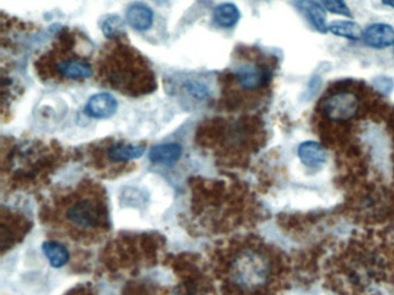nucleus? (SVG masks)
Masks as SVG:
<instances>
[{"mask_svg":"<svg viewBox=\"0 0 394 295\" xmlns=\"http://www.w3.org/2000/svg\"><path fill=\"white\" fill-rule=\"evenodd\" d=\"M213 17L220 27L231 28L236 26L241 19V12L235 3H224L215 7Z\"/></svg>","mask_w":394,"mask_h":295,"instance_id":"obj_11","label":"nucleus"},{"mask_svg":"<svg viewBox=\"0 0 394 295\" xmlns=\"http://www.w3.org/2000/svg\"><path fill=\"white\" fill-rule=\"evenodd\" d=\"M294 5L318 33H328L326 10L321 3L317 0H295Z\"/></svg>","mask_w":394,"mask_h":295,"instance_id":"obj_4","label":"nucleus"},{"mask_svg":"<svg viewBox=\"0 0 394 295\" xmlns=\"http://www.w3.org/2000/svg\"><path fill=\"white\" fill-rule=\"evenodd\" d=\"M381 3L385 5V6L391 7L394 8V0H381Z\"/></svg>","mask_w":394,"mask_h":295,"instance_id":"obj_19","label":"nucleus"},{"mask_svg":"<svg viewBox=\"0 0 394 295\" xmlns=\"http://www.w3.org/2000/svg\"><path fill=\"white\" fill-rule=\"evenodd\" d=\"M183 153V148L178 143H164L154 146L149 151V160L161 165H174Z\"/></svg>","mask_w":394,"mask_h":295,"instance_id":"obj_10","label":"nucleus"},{"mask_svg":"<svg viewBox=\"0 0 394 295\" xmlns=\"http://www.w3.org/2000/svg\"><path fill=\"white\" fill-rule=\"evenodd\" d=\"M374 86H376V89L381 93H391L392 90L394 89V81L392 80L391 77H378L374 79Z\"/></svg>","mask_w":394,"mask_h":295,"instance_id":"obj_18","label":"nucleus"},{"mask_svg":"<svg viewBox=\"0 0 394 295\" xmlns=\"http://www.w3.org/2000/svg\"><path fill=\"white\" fill-rule=\"evenodd\" d=\"M364 43L372 49H386L394 45V28L388 24H372L363 33Z\"/></svg>","mask_w":394,"mask_h":295,"instance_id":"obj_6","label":"nucleus"},{"mask_svg":"<svg viewBox=\"0 0 394 295\" xmlns=\"http://www.w3.org/2000/svg\"><path fill=\"white\" fill-rule=\"evenodd\" d=\"M153 1L157 5H163V3H167L168 0H153Z\"/></svg>","mask_w":394,"mask_h":295,"instance_id":"obj_20","label":"nucleus"},{"mask_svg":"<svg viewBox=\"0 0 394 295\" xmlns=\"http://www.w3.org/2000/svg\"><path fill=\"white\" fill-rule=\"evenodd\" d=\"M360 105L358 93L351 89H339L326 95L321 102V111L328 120L344 123L354 119Z\"/></svg>","mask_w":394,"mask_h":295,"instance_id":"obj_2","label":"nucleus"},{"mask_svg":"<svg viewBox=\"0 0 394 295\" xmlns=\"http://www.w3.org/2000/svg\"><path fill=\"white\" fill-rule=\"evenodd\" d=\"M101 29L104 36L108 38H116V37L123 36L125 33V22L118 15H109L102 21Z\"/></svg>","mask_w":394,"mask_h":295,"instance_id":"obj_16","label":"nucleus"},{"mask_svg":"<svg viewBox=\"0 0 394 295\" xmlns=\"http://www.w3.org/2000/svg\"><path fill=\"white\" fill-rule=\"evenodd\" d=\"M328 31L334 36L342 37L349 40H360L363 38V29L361 26L351 20L333 21L328 24Z\"/></svg>","mask_w":394,"mask_h":295,"instance_id":"obj_12","label":"nucleus"},{"mask_svg":"<svg viewBox=\"0 0 394 295\" xmlns=\"http://www.w3.org/2000/svg\"><path fill=\"white\" fill-rule=\"evenodd\" d=\"M43 252L52 268H59L70 259V252L59 242L47 241L43 243Z\"/></svg>","mask_w":394,"mask_h":295,"instance_id":"obj_13","label":"nucleus"},{"mask_svg":"<svg viewBox=\"0 0 394 295\" xmlns=\"http://www.w3.org/2000/svg\"><path fill=\"white\" fill-rule=\"evenodd\" d=\"M118 109V102L111 93L94 95L85 107V113L95 119H108L114 116Z\"/></svg>","mask_w":394,"mask_h":295,"instance_id":"obj_5","label":"nucleus"},{"mask_svg":"<svg viewBox=\"0 0 394 295\" xmlns=\"http://www.w3.org/2000/svg\"><path fill=\"white\" fill-rule=\"evenodd\" d=\"M298 157L304 165L317 167L328 160V153L324 146L314 141L301 143L298 150Z\"/></svg>","mask_w":394,"mask_h":295,"instance_id":"obj_9","label":"nucleus"},{"mask_svg":"<svg viewBox=\"0 0 394 295\" xmlns=\"http://www.w3.org/2000/svg\"><path fill=\"white\" fill-rule=\"evenodd\" d=\"M126 21L133 29L145 31L153 24V10L143 3H131L126 10Z\"/></svg>","mask_w":394,"mask_h":295,"instance_id":"obj_7","label":"nucleus"},{"mask_svg":"<svg viewBox=\"0 0 394 295\" xmlns=\"http://www.w3.org/2000/svg\"><path fill=\"white\" fill-rule=\"evenodd\" d=\"M321 3L325 10H328L330 13L353 19V14L344 0H321Z\"/></svg>","mask_w":394,"mask_h":295,"instance_id":"obj_17","label":"nucleus"},{"mask_svg":"<svg viewBox=\"0 0 394 295\" xmlns=\"http://www.w3.org/2000/svg\"><path fill=\"white\" fill-rule=\"evenodd\" d=\"M231 285L245 292H254L266 285L271 275V262L257 249H243L229 266Z\"/></svg>","mask_w":394,"mask_h":295,"instance_id":"obj_1","label":"nucleus"},{"mask_svg":"<svg viewBox=\"0 0 394 295\" xmlns=\"http://www.w3.org/2000/svg\"><path fill=\"white\" fill-rule=\"evenodd\" d=\"M58 70L61 75L70 79H88L93 75L91 65L78 60H66L58 65Z\"/></svg>","mask_w":394,"mask_h":295,"instance_id":"obj_14","label":"nucleus"},{"mask_svg":"<svg viewBox=\"0 0 394 295\" xmlns=\"http://www.w3.org/2000/svg\"><path fill=\"white\" fill-rule=\"evenodd\" d=\"M145 153L144 146L137 144H115L109 150V157L114 162L137 160Z\"/></svg>","mask_w":394,"mask_h":295,"instance_id":"obj_15","label":"nucleus"},{"mask_svg":"<svg viewBox=\"0 0 394 295\" xmlns=\"http://www.w3.org/2000/svg\"><path fill=\"white\" fill-rule=\"evenodd\" d=\"M103 208L100 203L91 199H84L71 204L66 210V218L79 229H93L104 222Z\"/></svg>","mask_w":394,"mask_h":295,"instance_id":"obj_3","label":"nucleus"},{"mask_svg":"<svg viewBox=\"0 0 394 295\" xmlns=\"http://www.w3.org/2000/svg\"><path fill=\"white\" fill-rule=\"evenodd\" d=\"M238 79L244 89H258L268 82L270 72L263 67L247 65L238 70Z\"/></svg>","mask_w":394,"mask_h":295,"instance_id":"obj_8","label":"nucleus"}]
</instances>
